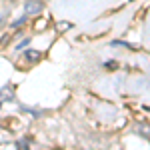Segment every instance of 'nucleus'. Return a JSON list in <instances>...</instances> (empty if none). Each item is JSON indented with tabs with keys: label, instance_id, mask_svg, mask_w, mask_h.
<instances>
[{
	"label": "nucleus",
	"instance_id": "obj_7",
	"mask_svg": "<svg viewBox=\"0 0 150 150\" xmlns=\"http://www.w3.org/2000/svg\"><path fill=\"white\" fill-rule=\"evenodd\" d=\"M16 146H20V148H22V146H28V140H18Z\"/></svg>",
	"mask_w": 150,
	"mask_h": 150
},
{
	"label": "nucleus",
	"instance_id": "obj_8",
	"mask_svg": "<svg viewBox=\"0 0 150 150\" xmlns=\"http://www.w3.org/2000/svg\"><path fill=\"white\" fill-rule=\"evenodd\" d=\"M0 24H2V18H0Z\"/></svg>",
	"mask_w": 150,
	"mask_h": 150
},
{
	"label": "nucleus",
	"instance_id": "obj_2",
	"mask_svg": "<svg viewBox=\"0 0 150 150\" xmlns=\"http://www.w3.org/2000/svg\"><path fill=\"white\" fill-rule=\"evenodd\" d=\"M14 98V86H4L0 90V102H8Z\"/></svg>",
	"mask_w": 150,
	"mask_h": 150
},
{
	"label": "nucleus",
	"instance_id": "obj_5",
	"mask_svg": "<svg viewBox=\"0 0 150 150\" xmlns=\"http://www.w3.org/2000/svg\"><path fill=\"white\" fill-rule=\"evenodd\" d=\"M136 130H140V134H142L144 138H148V136H150V132H148L150 128L148 126H136Z\"/></svg>",
	"mask_w": 150,
	"mask_h": 150
},
{
	"label": "nucleus",
	"instance_id": "obj_6",
	"mask_svg": "<svg viewBox=\"0 0 150 150\" xmlns=\"http://www.w3.org/2000/svg\"><path fill=\"white\" fill-rule=\"evenodd\" d=\"M28 44H30V38H26V40H22V42H20V44H18L16 48H18V50H22V48H26Z\"/></svg>",
	"mask_w": 150,
	"mask_h": 150
},
{
	"label": "nucleus",
	"instance_id": "obj_1",
	"mask_svg": "<svg viewBox=\"0 0 150 150\" xmlns=\"http://www.w3.org/2000/svg\"><path fill=\"white\" fill-rule=\"evenodd\" d=\"M42 0H28L26 4H24V12L26 14H38V12L42 10Z\"/></svg>",
	"mask_w": 150,
	"mask_h": 150
},
{
	"label": "nucleus",
	"instance_id": "obj_3",
	"mask_svg": "<svg viewBox=\"0 0 150 150\" xmlns=\"http://www.w3.org/2000/svg\"><path fill=\"white\" fill-rule=\"evenodd\" d=\"M26 56H28V60H32V62H36V60L40 58V54H38L36 50H28V52H26Z\"/></svg>",
	"mask_w": 150,
	"mask_h": 150
},
{
	"label": "nucleus",
	"instance_id": "obj_4",
	"mask_svg": "<svg viewBox=\"0 0 150 150\" xmlns=\"http://www.w3.org/2000/svg\"><path fill=\"white\" fill-rule=\"evenodd\" d=\"M26 20H28V14H26V16H22V18H18L16 22H12V28H18V26H22Z\"/></svg>",
	"mask_w": 150,
	"mask_h": 150
}]
</instances>
